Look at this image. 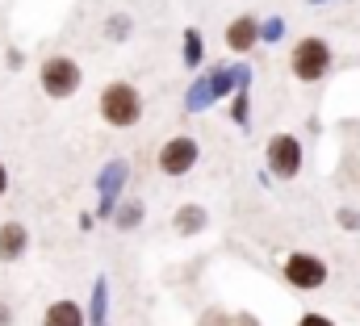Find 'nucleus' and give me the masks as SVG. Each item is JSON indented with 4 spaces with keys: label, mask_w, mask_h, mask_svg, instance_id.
Wrapping results in <instances>:
<instances>
[{
    "label": "nucleus",
    "mask_w": 360,
    "mask_h": 326,
    "mask_svg": "<svg viewBox=\"0 0 360 326\" xmlns=\"http://www.w3.org/2000/svg\"><path fill=\"white\" fill-rule=\"evenodd\" d=\"M281 34H285V21H281V17H269V25H260V38H264V42H276Z\"/></svg>",
    "instance_id": "nucleus-16"
},
{
    "label": "nucleus",
    "mask_w": 360,
    "mask_h": 326,
    "mask_svg": "<svg viewBox=\"0 0 360 326\" xmlns=\"http://www.w3.org/2000/svg\"><path fill=\"white\" fill-rule=\"evenodd\" d=\"M38 80L46 88V96L63 100V96H72V92L80 88V67H76V59H68V55H51V59L42 63Z\"/></svg>",
    "instance_id": "nucleus-5"
},
{
    "label": "nucleus",
    "mask_w": 360,
    "mask_h": 326,
    "mask_svg": "<svg viewBox=\"0 0 360 326\" xmlns=\"http://www.w3.org/2000/svg\"><path fill=\"white\" fill-rule=\"evenodd\" d=\"M25 243H30V235H25L21 222H4L0 226V259H17L25 251Z\"/></svg>",
    "instance_id": "nucleus-8"
},
{
    "label": "nucleus",
    "mask_w": 360,
    "mask_h": 326,
    "mask_svg": "<svg viewBox=\"0 0 360 326\" xmlns=\"http://www.w3.org/2000/svg\"><path fill=\"white\" fill-rule=\"evenodd\" d=\"M201 59H205V38H201L197 30H184V67H188V72H197V67H201Z\"/></svg>",
    "instance_id": "nucleus-12"
},
{
    "label": "nucleus",
    "mask_w": 360,
    "mask_h": 326,
    "mask_svg": "<svg viewBox=\"0 0 360 326\" xmlns=\"http://www.w3.org/2000/svg\"><path fill=\"white\" fill-rule=\"evenodd\" d=\"M248 113H252V100H248V88H239L235 92V105H231V122L248 126Z\"/></svg>",
    "instance_id": "nucleus-15"
},
{
    "label": "nucleus",
    "mask_w": 360,
    "mask_h": 326,
    "mask_svg": "<svg viewBox=\"0 0 360 326\" xmlns=\"http://www.w3.org/2000/svg\"><path fill=\"white\" fill-rule=\"evenodd\" d=\"M42 326H84V310L76 301H55V306H46Z\"/></svg>",
    "instance_id": "nucleus-9"
},
{
    "label": "nucleus",
    "mask_w": 360,
    "mask_h": 326,
    "mask_svg": "<svg viewBox=\"0 0 360 326\" xmlns=\"http://www.w3.org/2000/svg\"><path fill=\"white\" fill-rule=\"evenodd\" d=\"M297 326H335V322H331V318H323V314H302Z\"/></svg>",
    "instance_id": "nucleus-19"
},
{
    "label": "nucleus",
    "mask_w": 360,
    "mask_h": 326,
    "mask_svg": "<svg viewBox=\"0 0 360 326\" xmlns=\"http://www.w3.org/2000/svg\"><path fill=\"white\" fill-rule=\"evenodd\" d=\"M4 188H8V176H4V167H0V193H4Z\"/></svg>",
    "instance_id": "nucleus-20"
},
{
    "label": "nucleus",
    "mask_w": 360,
    "mask_h": 326,
    "mask_svg": "<svg viewBox=\"0 0 360 326\" xmlns=\"http://www.w3.org/2000/svg\"><path fill=\"white\" fill-rule=\"evenodd\" d=\"M226 46H231L235 55H248V51H256V46H260V21H256L252 13L235 17V21L226 25Z\"/></svg>",
    "instance_id": "nucleus-7"
},
{
    "label": "nucleus",
    "mask_w": 360,
    "mask_h": 326,
    "mask_svg": "<svg viewBox=\"0 0 360 326\" xmlns=\"http://www.w3.org/2000/svg\"><path fill=\"white\" fill-rule=\"evenodd\" d=\"M130 34V17H109V38H126Z\"/></svg>",
    "instance_id": "nucleus-17"
},
{
    "label": "nucleus",
    "mask_w": 360,
    "mask_h": 326,
    "mask_svg": "<svg viewBox=\"0 0 360 326\" xmlns=\"http://www.w3.org/2000/svg\"><path fill=\"white\" fill-rule=\"evenodd\" d=\"M340 226L344 230H360V214L356 209H340Z\"/></svg>",
    "instance_id": "nucleus-18"
},
{
    "label": "nucleus",
    "mask_w": 360,
    "mask_h": 326,
    "mask_svg": "<svg viewBox=\"0 0 360 326\" xmlns=\"http://www.w3.org/2000/svg\"><path fill=\"white\" fill-rule=\"evenodd\" d=\"M285 280L297 289V293H314V289H323L327 285V276H331V268L319 259V255H310V251H293V255H285Z\"/></svg>",
    "instance_id": "nucleus-2"
},
{
    "label": "nucleus",
    "mask_w": 360,
    "mask_h": 326,
    "mask_svg": "<svg viewBox=\"0 0 360 326\" xmlns=\"http://www.w3.org/2000/svg\"><path fill=\"white\" fill-rule=\"evenodd\" d=\"M139 222H143V201H130V205L117 209V226H122V230H134Z\"/></svg>",
    "instance_id": "nucleus-14"
},
{
    "label": "nucleus",
    "mask_w": 360,
    "mask_h": 326,
    "mask_svg": "<svg viewBox=\"0 0 360 326\" xmlns=\"http://www.w3.org/2000/svg\"><path fill=\"white\" fill-rule=\"evenodd\" d=\"M8 322V306H0V326Z\"/></svg>",
    "instance_id": "nucleus-21"
},
{
    "label": "nucleus",
    "mask_w": 360,
    "mask_h": 326,
    "mask_svg": "<svg viewBox=\"0 0 360 326\" xmlns=\"http://www.w3.org/2000/svg\"><path fill=\"white\" fill-rule=\"evenodd\" d=\"M289 67H293V76H297V80H306V84L323 80V76L331 72V46H327L323 38H302V42L293 46Z\"/></svg>",
    "instance_id": "nucleus-3"
},
{
    "label": "nucleus",
    "mask_w": 360,
    "mask_h": 326,
    "mask_svg": "<svg viewBox=\"0 0 360 326\" xmlns=\"http://www.w3.org/2000/svg\"><path fill=\"white\" fill-rule=\"evenodd\" d=\"M214 100H218V96H214L210 76H205V80H197L193 88H188V96H184V109H188V113H197V109H210Z\"/></svg>",
    "instance_id": "nucleus-11"
},
{
    "label": "nucleus",
    "mask_w": 360,
    "mask_h": 326,
    "mask_svg": "<svg viewBox=\"0 0 360 326\" xmlns=\"http://www.w3.org/2000/svg\"><path fill=\"white\" fill-rule=\"evenodd\" d=\"M264 159H269V171L276 180H297V171H302V143H297V134H272L269 147H264Z\"/></svg>",
    "instance_id": "nucleus-4"
},
{
    "label": "nucleus",
    "mask_w": 360,
    "mask_h": 326,
    "mask_svg": "<svg viewBox=\"0 0 360 326\" xmlns=\"http://www.w3.org/2000/svg\"><path fill=\"white\" fill-rule=\"evenodd\" d=\"M101 117H105L109 126H117V130L134 126V122L143 117V96H139V88L126 84V80H113L101 92Z\"/></svg>",
    "instance_id": "nucleus-1"
},
{
    "label": "nucleus",
    "mask_w": 360,
    "mask_h": 326,
    "mask_svg": "<svg viewBox=\"0 0 360 326\" xmlns=\"http://www.w3.org/2000/svg\"><path fill=\"white\" fill-rule=\"evenodd\" d=\"M122 180H126V163H109V171H105V180H101V188H105V209L113 205V197H117V188H122Z\"/></svg>",
    "instance_id": "nucleus-13"
},
{
    "label": "nucleus",
    "mask_w": 360,
    "mask_h": 326,
    "mask_svg": "<svg viewBox=\"0 0 360 326\" xmlns=\"http://www.w3.org/2000/svg\"><path fill=\"white\" fill-rule=\"evenodd\" d=\"M201 159V147H197V138H188V134H176V138H168L164 147H160V171L164 176H188L193 167Z\"/></svg>",
    "instance_id": "nucleus-6"
},
{
    "label": "nucleus",
    "mask_w": 360,
    "mask_h": 326,
    "mask_svg": "<svg viewBox=\"0 0 360 326\" xmlns=\"http://www.w3.org/2000/svg\"><path fill=\"white\" fill-rule=\"evenodd\" d=\"M172 222H176L180 235H197V230H205V209L201 205H180Z\"/></svg>",
    "instance_id": "nucleus-10"
}]
</instances>
